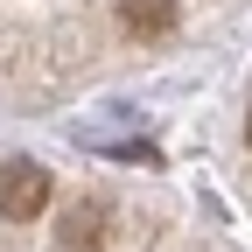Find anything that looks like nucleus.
<instances>
[{
	"label": "nucleus",
	"instance_id": "obj_3",
	"mask_svg": "<svg viewBox=\"0 0 252 252\" xmlns=\"http://www.w3.org/2000/svg\"><path fill=\"white\" fill-rule=\"evenodd\" d=\"M105 245V203H70L63 210V252H98Z\"/></svg>",
	"mask_w": 252,
	"mask_h": 252
},
{
	"label": "nucleus",
	"instance_id": "obj_2",
	"mask_svg": "<svg viewBox=\"0 0 252 252\" xmlns=\"http://www.w3.org/2000/svg\"><path fill=\"white\" fill-rule=\"evenodd\" d=\"M119 28L133 42H168L182 28V0H119Z\"/></svg>",
	"mask_w": 252,
	"mask_h": 252
},
{
	"label": "nucleus",
	"instance_id": "obj_4",
	"mask_svg": "<svg viewBox=\"0 0 252 252\" xmlns=\"http://www.w3.org/2000/svg\"><path fill=\"white\" fill-rule=\"evenodd\" d=\"M245 140H252V119H245Z\"/></svg>",
	"mask_w": 252,
	"mask_h": 252
},
{
	"label": "nucleus",
	"instance_id": "obj_1",
	"mask_svg": "<svg viewBox=\"0 0 252 252\" xmlns=\"http://www.w3.org/2000/svg\"><path fill=\"white\" fill-rule=\"evenodd\" d=\"M49 203V168L42 161H7L0 168V217L7 224H35Z\"/></svg>",
	"mask_w": 252,
	"mask_h": 252
}]
</instances>
